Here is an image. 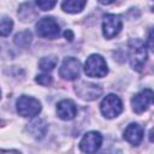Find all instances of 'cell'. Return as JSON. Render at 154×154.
I'll use <instances>...</instances> for the list:
<instances>
[{
	"mask_svg": "<svg viewBox=\"0 0 154 154\" xmlns=\"http://www.w3.org/2000/svg\"><path fill=\"white\" fill-rule=\"evenodd\" d=\"M76 93L81 99L91 101L97 99L101 95L102 89L97 84L89 83V82H81L79 84L76 85Z\"/></svg>",
	"mask_w": 154,
	"mask_h": 154,
	"instance_id": "cell-10",
	"label": "cell"
},
{
	"mask_svg": "<svg viewBox=\"0 0 154 154\" xmlns=\"http://www.w3.org/2000/svg\"><path fill=\"white\" fill-rule=\"evenodd\" d=\"M60 77L67 81H72L79 77L81 75V63L78 59L73 57H67L64 59L60 70H59Z\"/></svg>",
	"mask_w": 154,
	"mask_h": 154,
	"instance_id": "cell-7",
	"label": "cell"
},
{
	"mask_svg": "<svg viewBox=\"0 0 154 154\" xmlns=\"http://www.w3.org/2000/svg\"><path fill=\"white\" fill-rule=\"evenodd\" d=\"M36 82L38 83V84H41V85H49L51 83H52V76L51 75H48V73H42V75H37L36 76Z\"/></svg>",
	"mask_w": 154,
	"mask_h": 154,
	"instance_id": "cell-20",
	"label": "cell"
},
{
	"mask_svg": "<svg viewBox=\"0 0 154 154\" xmlns=\"http://www.w3.org/2000/svg\"><path fill=\"white\" fill-rule=\"evenodd\" d=\"M28 130L31 132V135L36 138H42L46 135L47 131V124L43 119H34L28 124Z\"/></svg>",
	"mask_w": 154,
	"mask_h": 154,
	"instance_id": "cell-13",
	"label": "cell"
},
{
	"mask_svg": "<svg viewBox=\"0 0 154 154\" xmlns=\"http://www.w3.org/2000/svg\"><path fill=\"white\" fill-rule=\"evenodd\" d=\"M153 102H154V100H153Z\"/></svg>",
	"mask_w": 154,
	"mask_h": 154,
	"instance_id": "cell-25",
	"label": "cell"
},
{
	"mask_svg": "<svg viewBox=\"0 0 154 154\" xmlns=\"http://www.w3.org/2000/svg\"><path fill=\"white\" fill-rule=\"evenodd\" d=\"M31 38H32L31 32L29 30H24V31L18 32L14 36V43L18 47H28L31 42Z\"/></svg>",
	"mask_w": 154,
	"mask_h": 154,
	"instance_id": "cell-16",
	"label": "cell"
},
{
	"mask_svg": "<svg viewBox=\"0 0 154 154\" xmlns=\"http://www.w3.org/2000/svg\"><path fill=\"white\" fill-rule=\"evenodd\" d=\"M100 111L106 118H109V119L116 118L123 111V102L117 95L109 94L106 97H103V100L101 101Z\"/></svg>",
	"mask_w": 154,
	"mask_h": 154,
	"instance_id": "cell-4",
	"label": "cell"
},
{
	"mask_svg": "<svg viewBox=\"0 0 154 154\" xmlns=\"http://www.w3.org/2000/svg\"><path fill=\"white\" fill-rule=\"evenodd\" d=\"M37 7L42 11H49L52 10L55 4H57V0H35Z\"/></svg>",
	"mask_w": 154,
	"mask_h": 154,
	"instance_id": "cell-19",
	"label": "cell"
},
{
	"mask_svg": "<svg viewBox=\"0 0 154 154\" xmlns=\"http://www.w3.org/2000/svg\"><path fill=\"white\" fill-rule=\"evenodd\" d=\"M148 53L146 43L140 38H131L129 41V61L134 70L141 71L146 64Z\"/></svg>",
	"mask_w": 154,
	"mask_h": 154,
	"instance_id": "cell-1",
	"label": "cell"
},
{
	"mask_svg": "<svg viewBox=\"0 0 154 154\" xmlns=\"http://www.w3.org/2000/svg\"><path fill=\"white\" fill-rule=\"evenodd\" d=\"M102 143V136L97 131H89L87 132L81 142H79V148L84 153H95Z\"/></svg>",
	"mask_w": 154,
	"mask_h": 154,
	"instance_id": "cell-9",
	"label": "cell"
},
{
	"mask_svg": "<svg viewBox=\"0 0 154 154\" xmlns=\"http://www.w3.org/2000/svg\"><path fill=\"white\" fill-rule=\"evenodd\" d=\"M149 140L152 141V142H154V128L150 130V132H149Z\"/></svg>",
	"mask_w": 154,
	"mask_h": 154,
	"instance_id": "cell-24",
	"label": "cell"
},
{
	"mask_svg": "<svg viewBox=\"0 0 154 154\" xmlns=\"http://www.w3.org/2000/svg\"><path fill=\"white\" fill-rule=\"evenodd\" d=\"M123 28V22L118 14H106L102 19V34L106 38H113Z\"/></svg>",
	"mask_w": 154,
	"mask_h": 154,
	"instance_id": "cell-6",
	"label": "cell"
},
{
	"mask_svg": "<svg viewBox=\"0 0 154 154\" xmlns=\"http://www.w3.org/2000/svg\"><path fill=\"white\" fill-rule=\"evenodd\" d=\"M57 63H58V58L54 57V55H49V57H43L38 65H40V69L43 70V71H52L55 66H57Z\"/></svg>",
	"mask_w": 154,
	"mask_h": 154,
	"instance_id": "cell-17",
	"label": "cell"
},
{
	"mask_svg": "<svg viewBox=\"0 0 154 154\" xmlns=\"http://www.w3.org/2000/svg\"><path fill=\"white\" fill-rule=\"evenodd\" d=\"M57 114L63 120H71L77 114V106L71 100H61L57 105Z\"/></svg>",
	"mask_w": 154,
	"mask_h": 154,
	"instance_id": "cell-11",
	"label": "cell"
},
{
	"mask_svg": "<svg viewBox=\"0 0 154 154\" xmlns=\"http://www.w3.org/2000/svg\"><path fill=\"white\" fill-rule=\"evenodd\" d=\"M124 138L132 146H138L143 138V128L137 123H131L124 131Z\"/></svg>",
	"mask_w": 154,
	"mask_h": 154,
	"instance_id": "cell-12",
	"label": "cell"
},
{
	"mask_svg": "<svg viewBox=\"0 0 154 154\" xmlns=\"http://www.w3.org/2000/svg\"><path fill=\"white\" fill-rule=\"evenodd\" d=\"M100 4H102V5H109V4H112V2H114L116 0H97Z\"/></svg>",
	"mask_w": 154,
	"mask_h": 154,
	"instance_id": "cell-23",
	"label": "cell"
},
{
	"mask_svg": "<svg viewBox=\"0 0 154 154\" xmlns=\"http://www.w3.org/2000/svg\"><path fill=\"white\" fill-rule=\"evenodd\" d=\"M36 31L37 35L45 38H57L60 34L59 24L52 17H43L36 23Z\"/></svg>",
	"mask_w": 154,
	"mask_h": 154,
	"instance_id": "cell-5",
	"label": "cell"
},
{
	"mask_svg": "<svg viewBox=\"0 0 154 154\" xmlns=\"http://www.w3.org/2000/svg\"><path fill=\"white\" fill-rule=\"evenodd\" d=\"M12 26H13L12 19L6 17V16H4L1 18V25H0V34H1V36H7L12 31Z\"/></svg>",
	"mask_w": 154,
	"mask_h": 154,
	"instance_id": "cell-18",
	"label": "cell"
},
{
	"mask_svg": "<svg viewBox=\"0 0 154 154\" xmlns=\"http://www.w3.org/2000/svg\"><path fill=\"white\" fill-rule=\"evenodd\" d=\"M154 100V91L150 89H144L140 93H137L132 99H131V106L135 113L140 114L142 112H144L149 103L153 102Z\"/></svg>",
	"mask_w": 154,
	"mask_h": 154,
	"instance_id": "cell-8",
	"label": "cell"
},
{
	"mask_svg": "<svg viewBox=\"0 0 154 154\" xmlns=\"http://www.w3.org/2000/svg\"><path fill=\"white\" fill-rule=\"evenodd\" d=\"M18 16L24 22H31L37 17V11L34 8V6L30 2H25L20 5L18 10Z\"/></svg>",
	"mask_w": 154,
	"mask_h": 154,
	"instance_id": "cell-14",
	"label": "cell"
},
{
	"mask_svg": "<svg viewBox=\"0 0 154 154\" xmlns=\"http://www.w3.org/2000/svg\"><path fill=\"white\" fill-rule=\"evenodd\" d=\"M148 46L152 49V52L154 53V26L150 29L149 35H148Z\"/></svg>",
	"mask_w": 154,
	"mask_h": 154,
	"instance_id": "cell-21",
	"label": "cell"
},
{
	"mask_svg": "<svg viewBox=\"0 0 154 154\" xmlns=\"http://www.w3.org/2000/svg\"><path fill=\"white\" fill-rule=\"evenodd\" d=\"M17 112L22 117H35L41 112V103L37 99L22 95L17 100Z\"/></svg>",
	"mask_w": 154,
	"mask_h": 154,
	"instance_id": "cell-3",
	"label": "cell"
},
{
	"mask_svg": "<svg viewBox=\"0 0 154 154\" xmlns=\"http://www.w3.org/2000/svg\"><path fill=\"white\" fill-rule=\"evenodd\" d=\"M85 2L87 0H63L61 8L69 13H77L84 8Z\"/></svg>",
	"mask_w": 154,
	"mask_h": 154,
	"instance_id": "cell-15",
	"label": "cell"
},
{
	"mask_svg": "<svg viewBox=\"0 0 154 154\" xmlns=\"http://www.w3.org/2000/svg\"><path fill=\"white\" fill-rule=\"evenodd\" d=\"M84 72L89 77H96L102 78L107 75L108 69L105 59L100 54H91L89 58H87L84 64Z\"/></svg>",
	"mask_w": 154,
	"mask_h": 154,
	"instance_id": "cell-2",
	"label": "cell"
},
{
	"mask_svg": "<svg viewBox=\"0 0 154 154\" xmlns=\"http://www.w3.org/2000/svg\"><path fill=\"white\" fill-rule=\"evenodd\" d=\"M64 35H65L66 40H69V41H72V38H73V34H72V31H71V30H65Z\"/></svg>",
	"mask_w": 154,
	"mask_h": 154,
	"instance_id": "cell-22",
	"label": "cell"
}]
</instances>
